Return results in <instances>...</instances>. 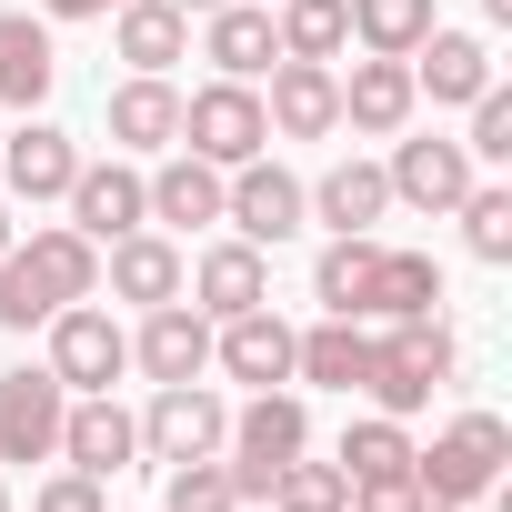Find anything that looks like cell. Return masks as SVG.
I'll use <instances>...</instances> for the list:
<instances>
[{"mask_svg": "<svg viewBox=\"0 0 512 512\" xmlns=\"http://www.w3.org/2000/svg\"><path fill=\"white\" fill-rule=\"evenodd\" d=\"M502 462H512V422L502 412H452L432 432V452H412V482H422V502H482L502 482Z\"/></svg>", "mask_w": 512, "mask_h": 512, "instance_id": "6da1fadb", "label": "cell"}, {"mask_svg": "<svg viewBox=\"0 0 512 512\" xmlns=\"http://www.w3.org/2000/svg\"><path fill=\"white\" fill-rule=\"evenodd\" d=\"M452 372H462V352H452V332L422 312V322H382V342H372V382H362V392H372L392 422H412Z\"/></svg>", "mask_w": 512, "mask_h": 512, "instance_id": "7a4b0ae2", "label": "cell"}, {"mask_svg": "<svg viewBox=\"0 0 512 512\" xmlns=\"http://www.w3.org/2000/svg\"><path fill=\"white\" fill-rule=\"evenodd\" d=\"M171 151H201L211 171H241L251 151H272V121H262V91H251V81H201L191 101H181V141Z\"/></svg>", "mask_w": 512, "mask_h": 512, "instance_id": "3957f363", "label": "cell"}, {"mask_svg": "<svg viewBox=\"0 0 512 512\" xmlns=\"http://www.w3.org/2000/svg\"><path fill=\"white\" fill-rule=\"evenodd\" d=\"M221 221H231V241H251V251H282V241H302V181L272 161V151H251L241 171H221Z\"/></svg>", "mask_w": 512, "mask_h": 512, "instance_id": "277c9868", "label": "cell"}, {"mask_svg": "<svg viewBox=\"0 0 512 512\" xmlns=\"http://www.w3.org/2000/svg\"><path fill=\"white\" fill-rule=\"evenodd\" d=\"M41 332H51V372H61V392H111V382L131 372V332H121L101 302H61Z\"/></svg>", "mask_w": 512, "mask_h": 512, "instance_id": "5b68a950", "label": "cell"}, {"mask_svg": "<svg viewBox=\"0 0 512 512\" xmlns=\"http://www.w3.org/2000/svg\"><path fill=\"white\" fill-rule=\"evenodd\" d=\"M231 432V402L211 382H151V412H141V452L151 462H211Z\"/></svg>", "mask_w": 512, "mask_h": 512, "instance_id": "8992f818", "label": "cell"}, {"mask_svg": "<svg viewBox=\"0 0 512 512\" xmlns=\"http://www.w3.org/2000/svg\"><path fill=\"white\" fill-rule=\"evenodd\" d=\"M61 372L51 362H21V372H0V462H61Z\"/></svg>", "mask_w": 512, "mask_h": 512, "instance_id": "52a82bcc", "label": "cell"}, {"mask_svg": "<svg viewBox=\"0 0 512 512\" xmlns=\"http://www.w3.org/2000/svg\"><path fill=\"white\" fill-rule=\"evenodd\" d=\"M61 462L91 472V482L131 472V462H141V412H121L111 392H71V412H61Z\"/></svg>", "mask_w": 512, "mask_h": 512, "instance_id": "ba28073f", "label": "cell"}, {"mask_svg": "<svg viewBox=\"0 0 512 512\" xmlns=\"http://www.w3.org/2000/svg\"><path fill=\"white\" fill-rule=\"evenodd\" d=\"M71 171H81V141L61 121L21 111V131H0V191H11V201H61Z\"/></svg>", "mask_w": 512, "mask_h": 512, "instance_id": "9c48e42d", "label": "cell"}, {"mask_svg": "<svg viewBox=\"0 0 512 512\" xmlns=\"http://www.w3.org/2000/svg\"><path fill=\"white\" fill-rule=\"evenodd\" d=\"M262 81H272V91H262V121H272L282 141L342 131V71H332V61H272Z\"/></svg>", "mask_w": 512, "mask_h": 512, "instance_id": "30bf717a", "label": "cell"}, {"mask_svg": "<svg viewBox=\"0 0 512 512\" xmlns=\"http://www.w3.org/2000/svg\"><path fill=\"white\" fill-rule=\"evenodd\" d=\"M101 282H111V302H181V282H191V262H181V241L171 231H121V241H101Z\"/></svg>", "mask_w": 512, "mask_h": 512, "instance_id": "8fae6325", "label": "cell"}, {"mask_svg": "<svg viewBox=\"0 0 512 512\" xmlns=\"http://www.w3.org/2000/svg\"><path fill=\"white\" fill-rule=\"evenodd\" d=\"M412 91H422V101L472 111V101L492 91V41H482V31H442V21H432V31L412 41Z\"/></svg>", "mask_w": 512, "mask_h": 512, "instance_id": "7c38bea8", "label": "cell"}, {"mask_svg": "<svg viewBox=\"0 0 512 512\" xmlns=\"http://www.w3.org/2000/svg\"><path fill=\"white\" fill-rule=\"evenodd\" d=\"M382 181H392V201H412V211H452V201H462L482 171H472V151H462V141L422 131V141H392Z\"/></svg>", "mask_w": 512, "mask_h": 512, "instance_id": "4fadbf2b", "label": "cell"}, {"mask_svg": "<svg viewBox=\"0 0 512 512\" xmlns=\"http://www.w3.org/2000/svg\"><path fill=\"white\" fill-rule=\"evenodd\" d=\"M61 201H71V231H81V241H121V231L151 221V191H141L131 161H81Z\"/></svg>", "mask_w": 512, "mask_h": 512, "instance_id": "5bb4252c", "label": "cell"}, {"mask_svg": "<svg viewBox=\"0 0 512 512\" xmlns=\"http://www.w3.org/2000/svg\"><path fill=\"white\" fill-rule=\"evenodd\" d=\"M211 362H221L231 382H251V392H272V382H292V322H282L272 302H251V312L211 322Z\"/></svg>", "mask_w": 512, "mask_h": 512, "instance_id": "9a60e30c", "label": "cell"}, {"mask_svg": "<svg viewBox=\"0 0 512 512\" xmlns=\"http://www.w3.org/2000/svg\"><path fill=\"white\" fill-rule=\"evenodd\" d=\"M181 141V91H171V71H131L121 91H111V151L121 161H161Z\"/></svg>", "mask_w": 512, "mask_h": 512, "instance_id": "2e32d148", "label": "cell"}, {"mask_svg": "<svg viewBox=\"0 0 512 512\" xmlns=\"http://www.w3.org/2000/svg\"><path fill=\"white\" fill-rule=\"evenodd\" d=\"M131 372H151V382H201V372H211V322H201L191 302H151L141 332H131Z\"/></svg>", "mask_w": 512, "mask_h": 512, "instance_id": "e0dca14e", "label": "cell"}, {"mask_svg": "<svg viewBox=\"0 0 512 512\" xmlns=\"http://www.w3.org/2000/svg\"><path fill=\"white\" fill-rule=\"evenodd\" d=\"M191 312L201 322H231V312H251V302H272V262H262V251H251V241H211L201 251V262H191Z\"/></svg>", "mask_w": 512, "mask_h": 512, "instance_id": "ac0fdd59", "label": "cell"}, {"mask_svg": "<svg viewBox=\"0 0 512 512\" xmlns=\"http://www.w3.org/2000/svg\"><path fill=\"white\" fill-rule=\"evenodd\" d=\"M201 61H211L221 81H262V71L282 61L272 11H251V0H221V11H201Z\"/></svg>", "mask_w": 512, "mask_h": 512, "instance_id": "d6986e66", "label": "cell"}, {"mask_svg": "<svg viewBox=\"0 0 512 512\" xmlns=\"http://www.w3.org/2000/svg\"><path fill=\"white\" fill-rule=\"evenodd\" d=\"M412 111H422V91H412V61H352V81H342V121L352 131H372V141H402L412 131Z\"/></svg>", "mask_w": 512, "mask_h": 512, "instance_id": "ffe728a7", "label": "cell"}, {"mask_svg": "<svg viewBox=\"0 0 512 512\" xmlns=\"http://www.w3.org/2000/svg\"><path fill=\"white\" fill-rule=\"evenodd\" d=\"M51 81H61L51 21H41V11H0V111H41Z\"/></svg>", "mask_w": 512, "mask_h": 512, "instance_id": "44dd1931", "label": "cell"}, {"mask_svg": "<svg viewBox=\"0 0 512 512\" xmlns=\"http://www.w3.org/2000/svg\"><path fill=\"white\" fill-rule=\"evenodd\" d=\"M141 191H151V231H201V221H221V171H211L201 151H161V171H141Z\"/></svg>", "mask_w": 512, "mask_h": 512, "instance_id": "7402d4cb", "label": "cell"}, {"mask_svg": "<svg viewBox=\"0 0 512 512\" xmlns=\"http://www.w3.org/2000/svg\"><path fill=\"white\" fill-rule=\"evenodd\" d=\"M292 382H322V392H362L372 382V332L322 312L312 332H292Z\"/></svg>", "mask_w": 512, "mask_h": 512, "instance_id": "603a6c76", "label": "cell"}, {"mask_svg": "<svg viewBox=\"0 0 512 512\" xmlns=\"http://www.w3.org/2000/svg\"><path fill=\"white\" fill-rule=\"evenodd\" d=\"M11 251H21V272H31L51 302H91V292H101V241H81L71 221H41V231L11 241Z\"/></svg>", "mask_w": 512, "mask_h": 512, "instance_id": "cb8c5ba5", "label": "cell"}, {"mask_svg": "<svg viewBox=\"0 0 512 512\" xmlns=\"http://www.w3.org/2000/svg\"><path fill=\"white\" fill-rule=\"evenodd\" d=\"M442 302V262L432 251H372V282H362V322H422Z\"/></svg>", "mask_w": 512, "mask_h": 512, "instance_id": "d4e9b609", "label": "cell"}, {"mask_svg": "<svg viewBox=\"0 0 512 512\" xmlns=\"http://www.w3.org/2000/svg\"><path fill=\"white\" fill-rule=\"evenodd\" d=\"M302 211L322 231H372L392 211V181H382V161H332L322 181H302Z\"/></svg>", "mask_w": 512, "mask_h": 512, "instance_id": "484cf974", "label": "cell"}, {"mask_svg": "<svg viewBox=\"0 0 512 512\" xmlns=\"http://www.w3.org/2000/svg\"><path fill=\"white\" fill-rule=\"evenodd\" d=\"M111 51L131 71H171V61H191V11L181 0H121L111 11Z\"/></svg>", "mask_w": 512, "mask_h": 512, "instance_id": "4316f807", "label": "cell"}, {"mask_svg": "<svg viewBox=\"0 0 512 512\" xmlns=\"http://www.w3.org/2000/svg\"><path fill=\"white\" fill-rule=\"evenodd\" d=\"M372 231H332L322 241V262H312V302L322 312H342V322H362V282H372Z\"/></svg>", "mask_w": 512, "mask_h": 512, "instance_id": "83f0119b", "label": "cell"}, {"mask_svg": "<svg viewBox=\"0 0 512 512\" xmlns=\"http://www.w3.org/2000/svg\"><path fill=\"white\" fill-rule=\"evenodd\" d=\"M282 61H342L352 51V11L342 0H282Z\"/></svg>", "mask_w": 512, "mask_h": 512, "instance_id": "f1b7e54d", "label": "cell"}, {"mask_svg": "<svg viewBox=\"0 0 512 512\" xmlns=\"http://www.w3.org/2000/svg\"><path fill=\"white\" fill-rule=\"evenodd\" d=\"M412 452H422V442H412L392 412H362V422L342 432V452H332V462H342L352 482H382V472H412Z\"/></svg>", "mask_w": 512, "mask_h": 512, "instance_id": "f546056e", "label": "cell"}, {"mask_svg": "<svg viewBox=\"0 0 512 512\" xmlns=\"http://www.w3.org/2000/svg\"><path fill=\"white\" fill-rule=\"evenodd\" d=\"M342 11H352V41L382 61H412V41L432 31V0H342Z\"/></svg>", "mask_w": 512, "mask_h": 512, "instance_id": "4dcf8cb0", "label": "cell"}, {"mask_svg": "<svg viewBox=\"0 0 512 512\" xmlns=\"http://www.w3.org/2000/svg\"><path fill=\"white\" fill-rule=\"evenodd\" d=\"M272 512H352V472H342V462L292 452V462L272 472Z\"/></svg>", "mask_w": 512, "mask_h": 512, "instance_id": "1f68e13d", "label": "cell"}, {"mask_svg": "<svg viewBox=\"0 0 512 512\" xmlns=\"http://www.w3.org/2000/svg\"><path fill=\"white\" fill-rule=\"evenodd\" d=\"M452 221H462V241H472V262H512V181H472V191L452 201Z\"/></svg>", "mask_w": 512, "mask_h": 512, "instance_id": "d6a6232c", "label": "cell"}, {"mask_svg": "<svg viewBox=\"0 0 512 512\" xmlns=\"http://www.w3.org/2000/svg\"><path fill=\"white\" fill-rule=\"evenodd\" d=\"M161 512H241V492H231L221 452H211V462H171V492H161Z\"/></svg>", "mask_w": 512, "mask_h": 512, "instance_id": "836d02e7", "label": "cell"}, {"mask_svg": "<svg viewBox=\"0 0 512 512\" xmlns=\"http://www.w3.org/2000/svg\"><path fill=\"white\" fill-rule=\"evenodd\" d=\"M462 151H472V171H502V161H512V91H502V81L472 101V131H462Z\"/></svg>", "mask_w": 512, "mask_h": 512, "instance_id": "e575fe53", "label": "cell"}, {"mask_svg": "<svg viewBox=\"0 0 512 512\" xmlns=\"http://www.w3.org/2000/svg\"><path fill=\"white\" fill-rule=\"evenodd\" d=\"M31 512H111V502H101V482H91V472H71V462H61V472L31 492Z\"/></svg>", "mask_w": 512, "mask_h": 512, "instance_id": "d590c367", "label": "cell"}, {"mask_svg": "<svg viewBox=\"0 0 512 512\" xmlns=\"http://www.w3.org/2000/svg\"><path fill=\"white\" fill-rule=\"evenodd\" d=\"M352 512H422V482H412V472H382V482H352Z\"/></svg>", "mask_w": 512, "mask_h": 512, "instance_id": "8d00e7d4", "label": "cell"}, {"mask_svg": "<svg viewBox=\"0 0 512 512\" xmlns=\"http://www.w3.org/2000/svg\"><path fill=\"white\" fill-rule=\"evenodd\" d=\"M121 0H41V21H111Z\"/></svg>", "mask_w": 512, "mask_h": 512, "instance_id": "74e56055", "label": "cell"}, {"mask_svg": "<svg viewBox=\"0 0 512 512\" xmlns=\"http://www.w3.org/2000/svg\"><path fill=\"white\" fill-rule=\"evenodd\" d=\"M482 21H492V31H512V0H482Z\"/></svg>", "mask_w": 512, "mask_h": 512, "instance_id": "f35d334b", "label": "cell"}, {"mask_svg": "<svg viewBox=\"0 0 512 512\" xmlns=\"http://www.w3.org/2000/svg\"><path fill=\"white\" fill-rule=\"evenodd\" d=\"M11 241H21V231H11V201H0V251H11Z\"/></svg>", "mask_w": 512, "mask_h": 512, "instance_id": "ab89813d", "label": "cell"}, {"mask_svg": "<svg viewBox=\"0 0 512 512\" xmlns=\"http://www.w3.org/2000/svg\"><path fill=\"white\" fill-rule=\"evenodd\" d=\"M422 512H472V502H422Z\"/></svg>", "mask_w": 512, "mask_h": 512, "instance_id": "60d3db41", "label": "cell"}, {"mask_svg": "<svg viewBox=\"0 0 512 512\" xmlns=\"http://www.w3.org/2000/svg\"><path fill=\"white\" fill-rule=\"evenodd\" d=\"M181 11H221V0H181Z\"/></svg>", "mask_w": 512, "mask_h": 512, "instance_id": "b9f144b4", "label": "cell"}, {"mask_svg": "<svg viewBox=\"0 0 512 512\" xmlns=\"http://www.w3.org/2000/svg\"><path fill=\"white\" fill-rule=\"evenodd\" d=\"M0 512H11V482H0Z\"/></svg>", "mask_w": 512, "mask_h": 512, "instance_id": "7bdbcfd3", "label": "cell"}, {"mask_svg": "<svg viewBox=\"0 0 512 512\" xmlns=\"http://www.w3.org/2000/svg\"><path fill=\"white\" fill-rule=\"evenodd\" d=\"M251 512H272V502H251Z\"/></svg>", "mask_w": 512, "mask_h": 512, "instance_id": "ee69618b", "label": "cell"}]
</instances>
